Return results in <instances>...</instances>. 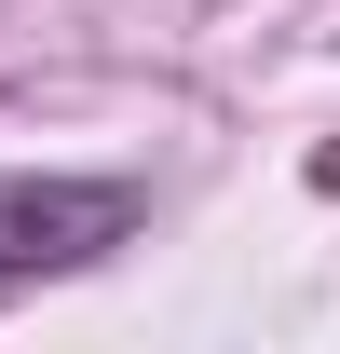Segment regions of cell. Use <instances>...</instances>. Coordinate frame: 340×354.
I'll list each match as a JSON object with an SVG mask.
<instances>
[{
  "mask_svg": "<svg viewBox=\"0 0 340 354\" xmlns=\"http://www.w3.org/2000/svg\"><path fill=\"white\" fill-rule=\"evenodd\" d=\"M123 232H136V177H14L0 164V286L95 272Z\"/></svg>",
  "mask_w": 340,
  "mask_h": 354,
  "instance_id": "1",
  "label": "cell"
}]
</instances>
